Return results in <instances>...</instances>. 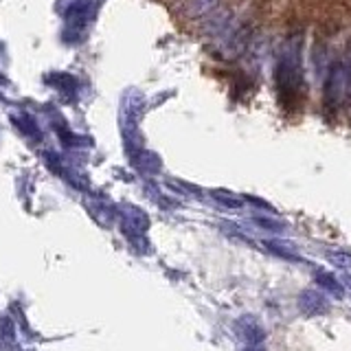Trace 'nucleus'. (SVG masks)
Returning a JSON list of instances; mask_svg holds the SVG:
<instances>
[{
    "instance_id": "1",
    "label": "nucleus",
    "mask_w": 351,
    "mask_h": 351,
    "mask_svg": "<svg viewBox=\"0 0 351 351\" xmlns=\"http://www.w3.org/2000/svg\"><path fill=\"white\" fill-rule=\"evenodd\" d=\"M305 71H303V36H290L279 47L274 64V86L285 106H296L303 95Z\"/></svg>"
},
{
    "instance_id": "2",
    "label": "nucleus",
    "mask_w": 351,
    "mask_h": 351,
    "mask_svg": "<svg viewBox=\"0 0 351 351\" xmlns=\"http://www.w3.org/2000/svg\"><path fill=\"white\" fill-rule=\"evenodd\" d=\"M349 95V80H347V64L343 60H336L329 66L325 77V110L338 112L345 104V97Z\"/></svg>"
},
{
    "instance_id": "3",
    "label": "nucleus",
    "mask_w": 351,
    "mask_h": 351,
    "mask_svg": "<svg viewBox=\"0 0 351 351\" xmlns=\"http://www.w3.org/2000/svg\"><path fill=\"white\" fill-rule=\"evenodd\" d=\"M237 334L241 340H246L248 345H261L266 340V329L259 323L257 316H241L237 318Z\"/></svg>"
},
{
    "instance_id": "4",
    "label": "nucleus",
    "mask_w": 351,
    "mask_h": 351,
    "mask_svg": "<svg viewBox=\"0 0 351 351\" xmlns=\"http://www.w3.org/2000/svg\"><path fill=\"white\" fill-rule=\"evenodd\" d=\"M299 307L305 316H321L329 310L325 296L318 290H303L299 294Z\"/></svg>"
},
{
    "instance_id": "5",
    "label": "nucleus",
    "mask_w": 351,
    "mask_h": 351,
    "mask_svg": "<svg viewBox=\"0 0 351 351\" xmlns=\"http://www.w3.org/2000/svg\"><path fill=\"white\" fill-rule=\"evenodd\" d=\"M316 283L321 285V288H323L327 294H332L334 299H343V296H345V285H340V283L336 281L334 274L316 272Z\"/></svg>"
},
{
    "instance_id": "6",
    "label": "nucleus",
    "mask_w": 351,
    "mask_h": 351,
    "mask_svg": "<svg viewBox=\"0 0 351 351\" xmlns=\"http://www.w3.org/2000/svg\"><path fill=\"white\" fill-rule=\"evenodd\" d=\"M217 5H219V0H191L189 11H191V16L202 18V16H211Z\"/></svg>"
},
{
    "instance_id": "7",
    "label": "nucleus",
    "mask_w": 351,
    "mask_h": 351,
    "mask_svg": "<svg viewBox=\"0 0 351 351\" xmlns=\"http://www.w3.org/2000/svg\"><path fill=\"white\" fill-rule=\"evenodd\" d=\"M327 259L334 263L336 268L343 270H351V252L349 250H329Z\"/></svg>"
},
{
    "instance_id": "8",
    "label": "nucleus",
    "mask_w": 351,
    "mask_h": 351,
    "mask_svg": "<svg viewBox=\"0 0 351 351\" xmlns=\"http://www.w3.org/2000/svg\"><path fill=\"white\" fill-rule=\"evenodd\" d=\"M252 222H255L257 226H261V228H268V230H283V224L281 222H277V219H274V215L268 219V217H261V215H257V217H252Z\"/></svg>"
},
{
    "instance_id": "9",
    "label": "nucleus",
    "mask_w": 351,
    "mask_h": 351,
    "mask_svg": "<svg viewBox=\"0 0 351 351\" xmlns=\"http://www.w3.org/2000/svg\"><path fill=\"white\" fill-rule=\"evenodd\" d=\"M217 195V202H222L224 206H228V208H239L241 204V197H237V195H230V193H215Z\"/></svg>"
},
{
    "instance_id": "10",
    "label": "nucleus",
    "mask_w": 351,
    "mask_h": 351,
    "mask_svg": "<svg viewBox=\"0 0 351 351\" xmlns=\"http://www.w3.org/2000/svg\"><path fill=\"white\" fill-rule=\"evenodd\" d=\"M244 351H266V349H263L261 345H248V347H246Z\"/></svg>"
},
{
    "instance_id": "11",
    "label": "nucleus",
    "mask_w": 351,
    "mask_h": 351,
    "mask_svg": "<svg viewBox=\"0 0 351 351\" xmlns=\"http://www.w3.org/2000/svg\"><path fill=\"white\" fill-rule=\"evenodd\" d=\"M347 80H349V95H351V64H347Z\"/></svg>"
},
{
    "instance_id": "12",
    "label": "nucleus",
    "mask_w": 351,
    "mask_h": 351,
    "mask_svg": "<svg viewBox=\"0 0 351 351\" xmlns=\"http://www.w3.org/2000/svg\"><path fill=\"white\" fill-rule=\"evenodd\" d=\"M347 283H349V288H351V277H349V281H347Z\"/></svg>"
}]
</instances>
